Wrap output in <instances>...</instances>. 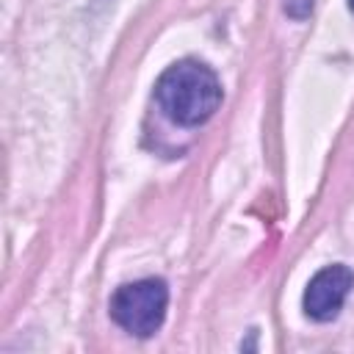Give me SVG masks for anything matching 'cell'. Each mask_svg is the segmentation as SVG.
<instances>
[{
	"mask_svg": "<svg viewBox=\"0 0 354 354\" xmlns=\"http://www.w3.org/2000/svg\"><path fill=\"white\" fill-rule=\"evenodd\" d=\"M155 100L174 124L196 127L218 111L221 83L210 66L199 61H177L158 77Z\"/></svg>",
	"mask_w": 354,
	"mask_h": 354,
	"instance_id": "1",
	"label": "cell"
},
{
	"mask_svg": "<svg viewBox=\"0 0 354 354\" xmlns=\"http://www.w3.org/2000/svg\"><path fill=\"white\" fill-rule=\"evenodd\" d=\"M169 307V288L163 279H138L113 290L111 318L136 337H149L160 329Z\"/></svg>",
	"mask_w": 354,
	"mask_h": 354,
	"instance_id": "2",
	"label": "cell"
},
{
	"mask_svg": "<svg viewBox=\"0 0 354 354\" xmlns=\"http://www.w3.org/2000/svg\"><path fill=\"white\" fill-rule=\"evenodd\" d=\"M354 288V271L348 266H326L321 268L304 290V313L315 321H332L343 301Z\"/></svg>",
	"mask_w": 354,
	"mask_h": 354,
	"instance_id": "3",
	"label": "cell"
},
{
	"mask_svg": "<svg viewBox=\"0 0 354 354\" xmlns=\"http://www.w3.org/2000/svg\"><path fill=\"white\" fill-rule=\"evenodd\" d=\"M313 6L315 0H282V11L290 19H307L313 14Z\"/></svg>",
	"mask_w": 354,
	"mask_h": 354,
	"instance_id": "4",
	"label": "cell"
},
{
	"mask_svg": "<svg viewBox=\"0 0 354 354\" xmlns=\"http://www.w3.org/2000/svg\"><path fill=\"white\" fill-rule=\"evenodd\" d=\"M348 8H351V11H354V0H348Z\"/></svg>",
	"mask_w": 354,
	"mask_h": 354,
	"instance_id": "5",
	"label": "cell"
}]
</instances>
